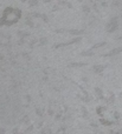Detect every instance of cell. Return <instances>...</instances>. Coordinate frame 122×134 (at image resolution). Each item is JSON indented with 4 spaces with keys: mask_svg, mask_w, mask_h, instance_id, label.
Listing matches in <instances>:
<instances>
[{
    "mask_svg": "<svg viewBox=\"0 0 122 134\" xmlns=\"http://www.w3.org/2000/svg\"><path fill=\"white\" fill-rule=\"evenodd\" d=\"M95 92H96V94H97V98L99 99H104V95H103V91L101 90L100 87H96L95 88Z\"/></svg>",
    "mask_w": 122,
    "mask_h": 134,
    "instance_id": "obj_6",
    "label": "cell"
},
{
    "mask_svg": "<svg viewBox=\"0 0 122 134\" xmlns=\"http://www.w3.org/2000/svg\"><path fill=\"white\" fill-rule=\"evenodd\" d=\"M96 111H97V114H99V115L101 116V115H103L104 111H106V107H103V106H102V107H97Z\"/></svg>",
    "mask_w": 122,
    "mask_h": 134,
    "instance_id": "obj_9",
    "label": "cell"
},
{
    "mask_svg": "<svg viewBox=\"0 0 122 134\" xmlns=\"http://www.w3.org/2000/svg\"><path fill=\"white\" fill-rule=\"evenodd\" d=\"M21 1H25V0H21Z\"/></svg>",
    "mask_w": 122,
    "mask_h": 134,
    "instance_id": "obj_23",
    "label": "cell"
},
{
    "mask_svg": "<svg viewBox=\"0 0 122 134\" xmlns=\"http://www.w3.org/2000/svg\"><path fill=\"white\" fill-rule=\"evenodd\" d=\"M118 39H122V37H119V38H118Z\"/></svg>",
    "mask_w": 122,
    "mask_h": 134,
    "instance_id": "obj_20",
    "label": "cell"
},
{
    "mask_svg": "<svg viewBox=\"0 0 122 134\" xmlns=\"http://www.w3.org/2000/svg\"><path fill=\"white\" fill-rule=\"evenodd\" d=\"M114 101H115V95H114V93L111 92V93H110V97H109V102L114 104Z\"/></svg>",
    "mask_w": 122,
    "mask_h": 134,
    "instance_id": "obj_10",
    "label": "cell"
},
{
    "mask_svg": "<svg viewBox=\"0 0 122 134\" xmlns=\"http://www.w3.org/2000/svg\"><path fill=\"white\" fill-rule=\"evenodd\" d=\"M120 95H121V98H122V92H121V93H120Z\"/></svg>",
    "mask_w": 122,
    "mask_h": 134,
    "instance_id": "obj_21",
    "label": "cell"
},
{
    "mask_svg": "<svg viewBox=\"0 0 122 134\" xmlns=\"http://www.w3.org/2000/svg\"><path fill=\"white\" fill-rule=\"evenodd\" d=\"M82 111H83V116L88 118V112H87V109H85V107H82Z\"/></svg>",
    "mask_w": 122,
    "mask_h": 134,
    "instance_id": "obj_13",
    "label": "cell"
},
{
    "mask_svg": "<svg viewBox=\"0 0 122 134\" xmlns=\"http://www.w3.org/2000/svg\"><path fill=\"white\" fill-rule=\"evenodd\" d=\"M121 52H122V48H121V47H116V48L111 49L110 52H108V53H104L103 57H114V55H116V54L121 53Z\"/></svg>",
    "mask_w": 122,
    "mask_h": 134,
    "instance_id": "obj_3",
    "label": "cell"
},
{
    "mask_svg": "<svg viewBox=\"0 0 122 134\" xmlns=\"http://www.w3.org/2000/svg\"><path fill=\"white\" fill-rule=\"evenodd\" d=\"M118 27H119L118 16H113V18H111L110 20L108 21V24H107L106 31H107L108 33H113V32H115V31L118 30Z\"/></svg>",
    "mask_w": 122,
    "mask_h": 134,
    "instance_id": "obj_2",
    "label": "cell"
},
{
    "mask_svg": "<svg viewBox=\"0 0 122 134\" xmlns=\"http://www.w3.org/2000/svg\"><path fill=\"white\" fill-rule=\"evenodd\" d=\"M100 122H101L102 124V125H104V126H111V125H113V121H109V120H106V119H103V118H102L101 119V120H100Z\"/></svg>",
    "mask_w": 122,
    "mask_h": 134,
    "instance_id": "obj_8",
    "label": "cell"
},
{
    "mask_svg": "<svg viewBox=\"0 0 122 134\" xmlns=\"http://www.w3.org/2000/svg\"><path fill=\"white\" fill-rule=\"evenodd\" d=\"M36 5H38L37 0H30V6H36Z\"/></svg>",
    "mask_w": 122,
    "mask_h": 134,
    "instance_id": "obj_14",
    "label": "cell"
},
{
    "mask_svg": "<svg viewBox=\"0 0 122 134\" xmlns=\"http://www.w3.org/2000/svg\"><path fill=\"white\" fill-rule=\"evenodd\" d=\"M106 44H107L106 41H102V42H97V44H95L94 46L91 47V49H97V48H100V47H103V46H106Z\"/></svg>",
    "mask_w": 122,
    "mask_h": 134,
    "instance_id": "obj_7",
    "label": "cell"
},
{
    "mask_svg": "<svg viewBox=\"0 0 122 134\" xmlns=\"http://www.w3.org/2000/svg\"><path fill=\"white\" fill-rule=\"evenodd\" d=\"M77 1H80V2H81V1H82V0H77Z\"/></svg>",
    "mask_w": 122,
    "mask_h": 134,
    "instance_id": "obj_22",
    "label": "cell"
},
{
    "mask_svg": "<svg viewBox=\"0 0 122 134\" xmlns=\"http://www.w3.org/2000/svg\"><path fill=\"white\" fill-rule=\"evenodd\" d=\"M20 16V9L18 8H6L5 9V13H4V18H2L1 21V25L2 24H6V25H12V24L17 23Z\"/></svg>",
    "mask_w": 122,
    "mask_h": 134,
    "instance_id": "obj_1",
    "label": "cell"
},
{
    "mask_svg": "<svg viewBox=\"0 0 122 134\" xmlns=\"http://www.w3.org/2000/svg\"><path fill=\"white\" fill-rule=\"evenodd\" d=\"M122 134V130H119V131H109V134Z\"/></svg>",
    "mask_w": 122,
    "mask_h": 134,
    "instance_id": "obj_12",
    "label": "cell"
},
{
    "mask_svg": "<svg viewBox=\"0 0 122 134\" xmlns=\"http://www.w3.org/2000/svg\"><path fill=\"white\" fill-rule=\"evenodd\" d=\"M87 63H76V64H71V66H78V67H82V66H85Z\"/></svg>",
    "mask_w": 122,
    "mask_h": 134,
    "instance_id": "obj_11",
    "label": "cell"
},
{
    "mask_svg": "<svg viewBox=\"0 0 122 134\" xmlns=\"http://www.w3.org/2000/svg\"><path fill=\"white\" fill-rule=\"evenodd\" d=\"M104 68H106V66L104 65H95L94 67H92V71H94L95 73H97V74H101L102 72H103Z\"/></svg>",
    "mask_w": 122,
    "mask_h": 134,
    "instance_id": "obj_4",
    "label": "cell"
},
{
    "mask_svg": "<svg viewBox=\"0 0 122 134\" xmlns=\"http://www.w3.org/2000/svg\"><path fill=\"white\" fill-rule=\"evenodd\" d=\"M4 132H5L4 130H0V134H4Z\"/></svg>",
    "mask_w": 122,
    "mask_h": 134,
    "instance_id": "obj_18",
    "label": "cell"
},
{
    "mask_svg": "<svg viewBox=\"0 0 122 134\" xmlns=\"http://www.w3.org/2000/svg\"><path fill=\"white\" fill-rule=\"evenodd\" d=\"M114 115H115V118H116V119H119V116H120V115H119L118 112H115V113H114Z\"/></svg>",
    "mask_w": 122,
    "mask_h": 134,
    "instance_id": "obj_17",
    "label": "cell"
},
{
    "mask_svg": "<svg viewBox=\"0 0 122 134\" xmlns=\"http://www.w3.org/2000/svg\"><path fill=\"white\" fill-rule=\"evenodd\" d=\"M83 9H84V12H89L90 11V8L88 6H83Z\"/></svg>",
    "mask_w": 122,
    "mask_h": 134,
    "instance_id": "obj_16",
    "label": "cell"
},
{
    "mask_svg": "<svg viewBox=\"0 0 122 134\" xmlns=\"http://www.w3.org/2000/svg\"><path fill=\"white\" fill-rule=\"evenodd\" d=\"M92 54H94V53H92V52H91V49H90L89 52H83V53H82V55H92Z\"/></svg>",
    "mask_w": 122,
    "mask_h": 134,
    "instance_id": "obj_15",
    "label": "cell"
},
{
    "mask_svg": "<svg viewBox=\"0 0 122 134\" xmlns=\"http://www.w3.org/2000/svg\"><path fill=\"white\" fill-rule=\"evenodd\" d=\"M80 40H81V38H76V39L70 40V41H68V42H64V44H59V45H57L56 47H64V46H68V45H71V44H75V42H78Z\"/></svg>",
    "mask_w": 122,
    "mask_h": 134,
    "instance_id": "obj_5",
    "label": "cell"
},
{
    "mask_svg": "<svg viewBox=\"0 0 122 134\" xmlns=\"http://www.w3.org/2000/svg\"><path fill=\"white\" fill-rule=\"evenodd\" d=\"M50 1V0H45V2H49Z\"/></svg>",
    "mask_w": 122,
    "mask_h": 134,
    "instance_id": "obj_19",
    "label": "cell"
}]
</instances>
